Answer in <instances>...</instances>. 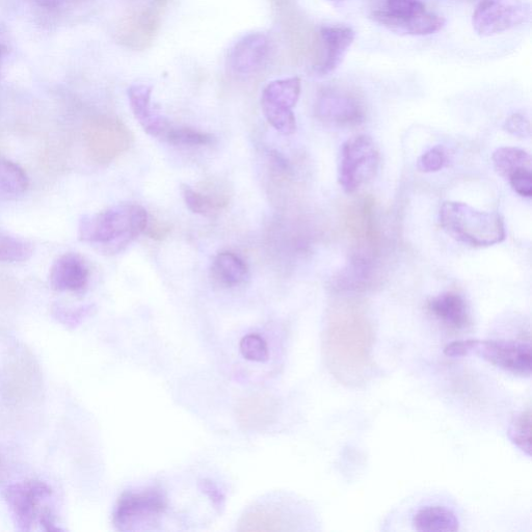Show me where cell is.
Listing matches in <instances>:
<instances>
[{
  "mask_svg": "<svg viewBox=\"0 0 532 532\" xmlns=\"http://www.w3.org/2000/svg\"><path fill=\"white\" fill-rule=\"evenodd\" d=\"M148 221L142 206L120 204L84 217L78 225V238L103 253L116 254L144 233Z\"/></svg>",
  "mask_w": 532,
  "mask_h": 532,
  "instance_id": "1",
  "label": "cell"
},
{
  "mask_svg": "<svg viewBox=\"0 0 532 532\" xmlns=\"http://www.w3.org/2000/svg\"><path fill=\"white\" fill-rule=\"evenodd\" d=\"M345 223L353 244L350 273L361 280L371 282L383 242L375 200L365 197L353 203L347 211Z\"/></svg>",
  "mask_w": 532,
  "mask_h": 532,
  "instance_id": "2",
  "label": "cell"
},
{
  "mask_svg": "<svg viewBox=\"0 0 532 532\" xmlns=\"http://www.w3.org/2000/svg\"><path fill=\"white\" fill-rule=\"evenodd\" d=\"M440 223L451 237L474 248L500 244L507 235L496 212L477 210L461 202L444 203L440 209Z\"/></svg>",
  "mask_w": 532,
  "mask_h": 532,
  "instance_id": "3",
  "label": "cell"
},
{
  "mask_svg": "<svg viewBox=\"0 0 532 532\" xmlns=\"http://www.w3.org/2000/svg\"><path fill=\"white\" fill-rule=\"evenodd\" d=\"M329 352L333 363L347 370H360L366 364L370 331L366 318L356 307H342L332 317Z\"/></svg>",
  "mask_w": 532,
  "mask_h": 532,
  "instance_id": "4",
  "label": "cell"
},
{
  "mask_svg": "<svg viewBox=\"0 0 532 532\" xmlns=\"http://www.w3.org/2000/svg\"><path fill=\"white\" fill-rule=\"evenodd\" d=\"M370 18L390 32L405 36L433 35L446 22L429 11L423 0H374Z\"/></svg>",
  "mask_w": 532,
  "mask_h": 532,
  "instance_id": "5",
  "label": "cell"
},
{
  "mask_svg": "<svg viewBox=\"0 0 532 532\" xmlns=\"http://www.w3.org/2000/svg\"><path fill=\"white\" fill-rule=\"evenodd\" d=\"M444 353L452 358L475 354L515 376H531L532 356L529 343L468 339L448 344Z\"/></svg>",
  "mask_w": 532,
  "mask_h": 532,
  "instance_id": "6",
  "label": "cell"
},
{
  "mask_svg": "<svg viewBox=\"0 0 532 532\" xmlns=\"http://www.w3.org/2000/svg\"><path fill=\"white\" fill-rule=\"evenodd\" d=\"M380 152L368 136H357L341 149L339 183L345 193L354 194L374 179L380 166Z\"/></svg>",
  "mask_w": 532,
  "mask_h": 532,
  "instance_id": "7",
  "label": "cell"
},
{
  "mask_svg": "<svg viewBox=\"0 0 532 532\" xmlns=\"http://www.w3.org/2000/svg\"><path fill=\"white\" fill-rule=\"evenodd\" d=\"M302 90L301 79H278L266 86L261 95V108L266 120L282 135L290 136L297 130L294 108Z\"/></svg>",
  "mask_w": 532,
  "mask_h": 532,
  "instance_id": "8",
  "label": "cell"
},
{
  "mask_svg": "<svg viewBox=\"0 0 532 532\" xmlns=\"http://www.w3.org/2000/svg\"><path fill=\"white\" fill-rule=\"evenodd\" d=\"M167 507V498L161 490L126 492L117 503L114 524L124 531L141 529V526L155 524Z\"/></svg>",
  "mask_w": 532,
  "mask_h": 532,
  "instance_id": "9",
  "label": "cell"
},
{
  "mask_svg": "<svg viewBox=\"0 0 532 532\" xmlns=\"http://www.w3.org/2000/svg\"><path fill=\"white\" fill-rule=\"evenodd\" d=\"M529 17V6L486 0L475 10L472 24L477 35L491 37L516 28Z\"/></svg>",
  "mask_w": 532,
  "mask_h": 532,
  "instance_id": "10",
  "label": "cell"
},
{
  "mask_svg": "<svg viewBox=\"0 0 532 532\" xmlns=\"http://www.w3.org/2000/svg\"><path fill=\"white\" fill-rule=\"evenodd\" d=\"M319 120L335 126H355L363 122L365 110L361 100L348 91L328 89L315 103Z\"/></svg>",
  "mask_w": 532,
  "mask_h": 532,
  "instance_id": "11",
  "label": "cell"
},
{
  "mask_svg": "<svg viewBox=\"0 0 532 532\" xmlns=\"http://www.w3.org/2000/svg\"><path fill=\"white\" fill-rule=\"evenodd\" d=\"M89 148L101 164H108L127 151L132 137L128 129L118 120L98 119L88 129Z\"/></svg>",
  "mask_w": 532,
  "mask_h": 532,
  "instance_id": "12",
  "label": "cell"
},
{
  "mask_svg": "<svg viewBox=\"0 0 532 532\" xmlns=\"http://www.w3.org/2000/svg\"><path fill=\"white\" fill-rule=\"evenodd\" d=\"M271 42L261 33H252L238 40L230 49L227 64L238 76H251L259 72L268 62Z\"/></svg>",
  "mask_w": 532,
  "mask_h": 532,
  "instance_id": "13",
  "label": "cell"
},
{
  "mask_svg": "<svg viewBox=\"0 0 532 532\" xmlns=\"http://www.w3.org/2000/svg\"><path fill=\"white\" fill-rule=\"evenodd\" d=\"M50 495L51 489L39 481L16 484L6 490V500L20 530H31L41 501Z\"/></svg>",
  "mask_w": 532,
  "mask_h": 532,
  "instance_id": "14",
  "label": "cell"
},
{
  "mask_svg": "<svg viewBox=\"0 0 532 532\" xmlns=\"http://www.w3.org/2000/svg\"><path fill=\"white\" fill-rule=\"evenodd\" d=\"M161 18L154 8L138 9L125 16L117 32L119 42L133 50L148 48L155 40Z\"/></svg>",
  "mask_w": 532,
  "mask_h": 532,
  "instance_id": "15",
  "label": "cell"
},
{
  "mask_svg": "<svg viewBox=\"0 0 532 532\" xmlns=\"http://www.w3.org/2000/svg\"><path fill=\"white\" fill-rule=\"evenodd\" d=\"M353 29L345 25H328L321 29L324 56L315 67L314 72L326 76L336 71L355 41Z\"/></svg>",
  "mask_w": 532,
  "mask_h": 532,
  "instance_id": "16",
  "label": "cell"
},
{
  "mask_svg": "<svg viewBox=\"0 0 532 532\" xmlns=\"http://www.w3.org/2000/svg\"><path fill=\"white\" fill-rule=\"evenodd\" d=\"M152 87L133 85L128 90L130 108L149 136L164 139L172 126L166 118L158 115L151 105Z\"/></svg>",
  "mask_w": 532,
  "mask_h": 532,
  "instance_id": "17",
  "label": "cell"
},
{
  "mask_svg": "<svg viewBox=\"0 0 532 532\" xmlns=\"http://www.w3.org/2000/svg\"><path fill=\"white\" fill-rule=\"evenodd\" d=\"M90 272L82 256L68 253L53 263L49 274L50 285L61 292L83 290L89 281Z\"/></svg>",
  "mask_w": 532,
  "mask_h": 532,
  "instance_id": "18",
  "label": "cell"
},
{
  "mask_svg": "<svg viewBox=\"0 0 532 532\" xmlns=\"http://www.w3.org/2000/svg\"><path fill=\"white\" fill-rule=\"evenodd\" d=\"M428 310L450 329L463 330L471 325L469 306L458 292L448 291L433 298L428 304Z\"/></svg>",
  "mask_w": 532,
  "mask_h": 532,
  "instance_id": "19",
  "label": "cell"
},
{
  "mask_svg": "<svg viewBox=\"0 0 532 532\" xmlns=\"http://www.w3.org/2000/svg\"><path fill=\"white\" fill-rule=\"evenodd\" d=\"M414 528L423 532H455L460 529L457 514L441 505H432L417 511L413 517Z\"/></svg>",
  "mask_w": 532,
  "mask_h": 532,
  "instance_id": "20",
  "label": "cell"
},
{
  "mask_svg": "<svg viewBox=\"0 0 532 532\" xmlns=\"http://www.w3.org/2000/svg\"><path fill=\"white\" fill-rule=\"evenodd\" d=\"M211 275L222 286L234 287L246 281L249 269L241 257L231 252H222L212 262Z\"/></svg>",
  "mask_w": 532,
  "mask_h": 532,
  "instance_id": "21",
  "label": "cell"
},
{
  "mask_svg": "<svg viewBox=\"0 0 532 532\" xmlns=\"http://www.w3.org/2000/svg\"><path fill=\"white\" fill-rule=\"evenodd\" d=\"M181 192L186 206L194 214L206 218L217 217L229 204V199L224 196L204 195L193 190L189 185H182Z\"/></svg>",
  "mask_w": 532,
  "mask_h": 532,
  "instance_id": "22",
  "label": "cell"
},
{
  "mask_svg": "<svg viewBox=\"0 0 532 532\" xmlns=\"http://www.w3.org/2000/svg\"><path fill=\"white\" fill-rule=\"evenodd\" d=\"M492 159L495 170L499 175L507 179L518 171L525 169L532 170L530 154L519 148H499L494 152Z\"/></svg>",
  "mask_w": 532,
  "mask_h": 532,
  "instance_id": "23",
  "label": "cell"
},
{
  "mask_svg": "<svg viewBox=\"0 0 532 532\" xmlns=\"http://www.w3.org/2000/svg\"><path fill=\"white\" fill-rule=\"evenodd\" d=\"M30 180L17 164L0 158V194L18 196L28 190Z\"/></svg>",
  "mask_w": 532,
  "mask_h": 532,
  "instance_id": "24",
  "label": "cell"
},
{
  "mask_svg": "<svg viewBox=\"0 0 532 532\" xmlns=\"http://www.w3.org/2000/svg\"><path fill=\"white\" fill-rule=\"evenodd\" d=\"M34 254L33 245L24 239L0 234V262L28 261Z\"/></svg>",
  "mask_w": 532,
  "mask_h": 532,
  "instance_id": "25",
  "label": "cell"
},
{
  "mask_svg": "<svg viewBox=\"0 0 532 532\" xmlns=\"http://www.w3.org/2000/svg\"><path fill=\"white\" fill-rule=\"evenodd\" d=\"M169 144L181 147H200L211 145L215 137L209 133L192 128H171L165 138Z\"/></svg>",
  "mask_w": 532,
  "mask_h": 532,
  "instance_id": "26",
  "label": "cell"
},
{
  "mask_svg": "<svg viewBox=\"0 0 532 532\" xmlns=\"http://www.w3.org/2000/svg\"><path fill=\"white\" fill-rule=\"evenodd\" d=\"M510 438L512 442L526 455L530 456L531 452V412L528 409L520 413L512 422L510 429Z\"/></svg>",
  "mask_w": 532,
  "mask_h": 532,
  "instance_id": "27",
  "label": "cell"
},
{
  "mask_svg": "<svg viewBox=\"0 0 532 532\" xmlns=\"http://www.w3.org/2000/svg\"><path fill=\"white\" fill-rule=\"evenodd\" d=\"M243 356L253 362H265L269 360L270 352L268 343L257 334L245 336L239 344Z\"/></svg>",
  "mask_w": 532,
  "mask_h": 532,
  "instance_id": "28",
  "label": "cell"
},
{
  "mask_svg": "<svg viewBox=\"0 0 532 532\" xmlns=\"http://www.w3.org/2000/svg\"><path fill=\"white\" fill-rule=\"evenodd\" d=\"M447 162V155L442 147H434L425 152L419 159V169L425 173L441 171Z\"/></svg>",
  "mask_w": 532,
  "mask_h": 532,
  "instance_id": "29",
  "label": "cell"
},
{
  "mask_svg": "<svg viewBox=\"0 0 532 532\" xmlns=\"http://www.w3.org/2000/svg\"><path fill=\"white\" fill-rule=\"evenodd\" d=\"M531 169L518 171L508 179L512 189L521 197L530 198L532 196V173Z\"/></svg>",
  "mask_w": 532,
  "mask_h": 532,
  "instance_id": "30",
  "label": "cell"
},
{
  "mask_svg": "<svg viewBox=\"0 0 532 532\" xmlns=\"http://www.w3.org/2000/svg\"><path fill=\"white\" fill-rule=\"evenodd\" d=\"M503 128L511 135L526 139L531 135V127L528 118L522 114H514L505 121Z\"/></svg>",
  "mask_w": 532,
  "mask_h": 532,
  "instance_id": "31",
  "label": "cell"
},
{
  "mask_svg": "<svg viewBox=\"0 0 532 532\" xmlns=\"http://www.w3.org/2000/svg\"><path fill=\"white\" fill-rule=\"evenodd\" d=\"M171 231V227L158 221L147 224L144 233L155 241H163Z\"/></svg>",
  "mask_w": 532,
  "mask_h": 532,
  "instance_id": "32",
  "label": "cell"
},
{
  "mask_svg": "<svg viewBox=\"0 0 532 532\" xmlns=\"http://www.w3.org/2000/svg\"><path fill=\"white\" fill-rule=\"evenodd\" d=\"M41 524L43 525L44 529L47 531H59L61 530L55 522V518H53L50 511L45 510L41 515Z\"/></svg>",
  "mask_w": 532,
  "mask_h": 532,
  "instance_id": "33",
  "label": "cell"
},
{
  "mask_svg": "<svg viewBox=\"0 0 532 532\" xmlns=\"http://www.w3.org/2000/svg\"><path fill=\"white\" fill-rule=\"evenodd\" d=\"M68 2L72 0H36V3L44 9H58L65 6Z\"/></svg>",
  "mask_w": 532,
  "mask_h": 532,
  "instance_id": "34",
  "label": "cell"
},
{
  "mask_svg": "<svg viewBox=\"0 0 532 532\" xmlns=\"http://www.w3.org/2000/svg\"><path fill=\"white\" fill-rule=\"evenodd\" d=\"M6 51H7V48L4 45H0V60L3 59V57L5 56Z\"/></svg>",
  "mask_w": 532,
  "mask_h": 532,
  "instance_id": "35",
  "label": "cell"
},
{
  "mask_svg": "<svg viewBox=\"0 0 532 532\" xmlns=\"http://www.w3.org/2000/svg\"><path fill=\"white\" fill-rule=\"evenodd\" d=\"M152 2L158 5H163V3L166 2V0H152Z\"/></svg>",
  "mask_w": 532,
  "mask_h": 532,
  "instance_id": "36",
  "label": "cell"
},
{
  "mask_svg": "<svg viewBox=\"0 0 532 532\" xmlns=\"http://www.w3.org/2000/svg\"><path fill=\"white\" fill-rule=\"evenodd\" d=\"M328 2L333 3V4H340L344 2V0H328Z\"/></svg>",
  "mask_w": 532,
  "mask_h": 532,
  "instance_id": "37",
  "label": "cell"
}]
</instances>
